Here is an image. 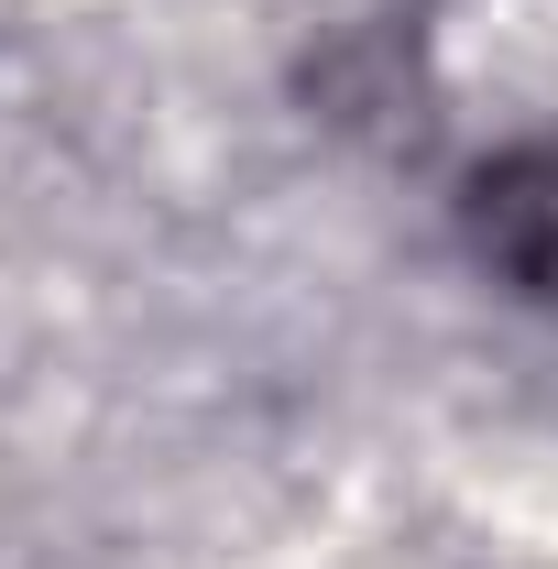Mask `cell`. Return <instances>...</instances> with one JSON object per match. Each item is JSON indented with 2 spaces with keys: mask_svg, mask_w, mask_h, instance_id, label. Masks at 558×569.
Returning a JSON list of instances; mask_svg holds the SVG:
<instances>
[{
  "mask_svg": "<svg viewBox=\"0 0 558 569\" xmlns=\"http://www.w3.org/2000/svg\"><path fill=\"white\" fill-rule=\"evenodd\" d=\"M460 241L504 296L558 318V132H526L460 176Z\"/></svg>",
  "mask_w": 558,
  "mask_h": 569,
  "instance_id": "obj_1",
  "label": "cell"
}]
</instances>
